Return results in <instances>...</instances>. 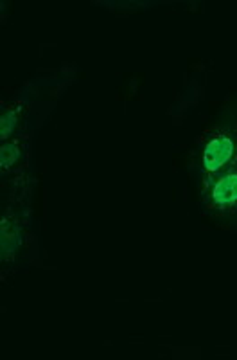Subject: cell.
I'll list each match as a JSON object with an SVG mask.
<instances>
[{"label": "cell", "mask_w": 237, "mask_h": 360, "mask_svg": "<svg viewBox=\"0 0 237 360\" xmlns=\"http://www.w3.org/2000/svg\"><path fill=\"white\" fill-rule=\"evenodd\" d=\"M233 155V141L229 135H217L207 144L203 153V166L209 173L219 172Z\"/></svg>", "instance_id": "obj_1"}, {"label": "cell", "mask_w": 237, "mask_h": 360, "mask_svg": "<svg viewBox=\"0 0 237 360\" xmlns=\"http://www.w3.org/2000/svg\"><path fill=\"white\" fill-rule=\"evenodd\" d=\"M212 202L217 207H230L237 202V173L219 179L212 189Z\"/></svg>", "instance_id": "obj_2"}]
</instances>
